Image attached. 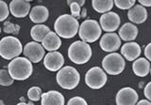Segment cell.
Here are the masks:
<instances>
[{"mask_svg": "<svg viewBox=\"0 0 151 105\" xmlns=\"http://www.w3.org/2000/svg\"><path fill=\"white\" fill-rule=\"evenodd\" d=\"M0 105H5V103H4L3 101H0Z\"/></svg>", "mask_w": 151, "mask_h": 105, "instance_id": "cell-38", "label": "cell"}, {"mask_svg": "<svg viewBox=\"0 0 151 105\" xmlns=\"http://www.w3.org/2000/svg\"><path fill=\"white\" fill-rule=\"evenodd\" d=\"M0 21L1 22H5V20L8 18V16L9 15V6H8V4L4 1V0H1L0 1Z\"/></svg>", "mask_w": 151, "mask_h": 105, "instance_id": "cell-28", "label": "cell"}, {"mask_svg": "<svg viewBox=\"0 0 151 105\" xmlns=\"http://www.w3.org/2000/svg\"><path fill=\"white\" fill-rule=\"evenodd\" d=\"M139 101L138 93L131 87H123L115 97L116 105H136Z\"/></svg>", "mask_w": 151, "mask_h": 105, "instance_id": "cell-12", "label": "cell"}, {"mask_svg": "<svg viewBox=\"0 0 151 105\" xmlns=\"http://www.w3.org/2000/svg\"><path fill=\"white\" fill-rule=\"evenodd\" d=\"M16 105H34V103H33V101H29V102H25V101H20L19 103H17Z\"/></svg>", "mask_w": 151, "mask_h": 105, "instance_id": "cell-37", "label": "cell"}, {"mask_svg": "<svg viewBox=\"0 0 151 105\" xmlns=\"http://www.w3.org/2000/svg\"><path fill=\"white\" fill-rule=\"evenodd\" d=\"M101 33L102 28L100 23L96 20L87 19L80 23L78 36L80 40L87 42V43L96 42L101 37Z\"/></svg>", "mask_w": 151, "mask_h": 105, "instance_id": "cell-6", "label": "cell"}, {"mask_svg": "<svg viewBox=\"0 0 151 105\" xmlns=\"http://www.w3.org/2000/svg\"><path fill=\"white\" fill-rule=\"evenodd\" d=\"M114 0H92V7L98 13H106L111 11Z\"/></svg>", "mask_w": 151, "mask_h": 105, "instance_id": "cell-23", "label": "cell"}, {"mask_svg": "<svg viewBox=\"0 0 151 105\" xmlns=\"http://www.w3.org/2000/svg\"><path fill=\"white\" fill-rule=\"evenodd\" d=\"M86 16H87V9H85V8H83L81 9V14H80V18H85Z\"/></svg>", "mask_w": 151, "mask_h": 105, "instance_id": "cell-36", "label": "cell"}, {"mask_svg": "<svg viewBox=\"0 0 151 105\" xmlns=\"http://www.w3.org/2000/svg\"><path fill=\"white\" fill-rule=\"evenodd\" d=\"M44 66L49 71H59L64 65V57L60 52H49L44 58Z\"/></svg>", "mask_w": 151, "mask_h": 105, "instance_id": "cell-13", "label": "cell"}, {"mask_svg": "<svg viewBox=\"0 0 151 105\" xmlns=\"http://www.w3.org/2000/svg\"><path fill=\"white\" fill-rule=\"evenodd\" d=\"M79 23L77 18L71 14H63L56 19L54 23V30L60 38L72 39L78 33Z\"/></svg>", "mask_w": 151, "mask_h": 105, "instance_id": "cell-1", "label": "cell"}, {"mask_svg": "<svg viewBox=\"0 0 151 105\" xmlns=\"http://www.w3.org/2000/svg\"><path fill=\"white\" fill-rule=\"evenodd\" d=\"M126 62L121 54L118 52H110L102 60V68L107 74L118 75L125 70Z\"/></svg>", "mask_w": 151, "mask_h": 105, "instance_id": "cell-7", "label": "cell"}, {"mask_svg": "<svg viewBox=\"0 0 151 105\" xmlns=\"http://www.w3.org/2000/svg\"><path fill=\"white\" fill-rule=\"evenodd\" d=\"M41 43L46 51H48V52L58 51L61 46L60 37L57 34L56 32L50 31L48 34L45 37V39L42 40Z\"/></svg>", "mask_w": 151, "mask_h": 105, "instance_id": "cell-21", "label": "cell"}, {"mask_svg": "<svg viewBox=\"0 0 151 105\" xmlns=\"http://www.w3.org/2000/svg\"><path fill=\"white\" fill-rule=\"evenodd\" d=\"M3 31L7 34H14L18 35L19 31H20V26L15 25V23H11V22H4L3 26Z\"/></svg>", "mask_w": 151, "mask_h": 105, "instance_id": "cell-26", "label": "cell"}, {"mask_svg": "<svg viewBox=\"0 0 151 105\" xmlns=\"http://www.w3.org/2000/svg\"><path fill=\"white\" fill-rule=\"evenodd\" d=\"M144 95H145V97L146 98V99H148V101H151V82H149L145 87Z\"/></svg>", "mask_w": 151, "mask_h": 105, "instance_id": "cell-31", "label": "cell"}, {"mask_svg": "<svg viewBox=\"0 0 151 105\" xmlns=\"http://www.w3.org/2000/svg\"><path fill=\"white\" fill-rule=\"evenodd\" d=\"M144 54H145V58H147L151 62V42L145 46V51H144Z\"/></svg>", "mask_w": 151, "mask_h": 105, "instance_id": "cell-32", "label": "cell"}, {"mask_svg": "<svg viewBox=\"0 0 151 105\" xmlns=\"http://www.w3.org/2000/svg\"><path fill=\"white\" fill-rule=\"evenodd\" d=\"M50 28L44 25V23H40V25H35L31 27L30 30V36L32 40L37 42H42L45 37L50 32Z\"/></svg>", "mask_w": 151, "mask_h": 105, "instance_id": "cell-22", "label": "cell"}, {"mask_svg": "<svg viewBox=\"0 0 151 105\" xmlns=\"http://www.w3.org/2000/svg\"><path fill=\"white\" fill-rule=\"evenodd\" d=\"M66 3H67L68 6L70 4H72V3H78L81 7H83L85 5V0H66Z\"/></svg>", "mask_w": 151, "mask_h": 105, "instance_id": "cell-33", "label": "cell"}, {"mask_svg": "<svg viewBox=\"0 0 151 105\" xmlns=\"http://www.w3.org/2000/svg\"><path fill=\"white\" fill-rule=\"evenodd\" d=\"M67 105H88V103L83 98L76 96V97H73L69 99L67 102Z\"/></svg>", "mask_w": 151, "mask_h": 105, "instance_id": "cell-30", "label": "cell"}, {"mask_svg": "<svg viewBox=\"0 0 151 105\" xmlns=\"http://www.w3.org/2000/svg\"><path fill=\"white\" fill-rule=\"evenodd\" d=\"M150 61L145 57H139L138 59L133 61L132 70L133 73L138 77H145L150 73Z\"/></svg>", "mask_w": 151, "mask_h": 105, "instance_id": "cell-20", "label": "cell"}, {"mask_svg": "<svg viewBox=\"0 0 151 105\" xmlns=\"http://www.w3.org/2000/svg\"><path fill=\"white\" fill-rule=\"evenodd\" d=\"M102 30L107 33L114 32L120 26L121 19L120 16L114 11H109L101 15L100 20H99Z\"/></svg>", "mask_w": 151, "mask_h": 105, "instance_id": "cell-10", "label": "cell"}, {"mask_svg": "<svg viewBox=\"0 0 151 105\" xmlns=\"http://www.w3.org/2000/svg\"><path fill=\"white\" fill-rule=\"evenodd\" d=\"M140 5L144 7H151V0H138Z\"/></svg>", "mask_w": 151, "mask_h": 105, "instance_id": "cell-34", "label": "cell"}, {"mask_svg": "<svg viewBox=\"0 0 151 105\" xmlns=\"http://www.w3.org/2000/svg\"><path fill=\"white\" fill-rule=\"evenodd\" d=\"M142 52L141 46L135 41L127 42L121 47V55L127 61H135L138 59Z\"/></svg>", "mask_w": 151, "mask_h": 105, "instance_id": "cell-15", "label": "cell"}, {"mask_svg": "<svg viewBox=\"0 0 151 105\" xmlns=\"http://www.w3.org/2000/svg\"><path fill=\"white\" fill-rule=\"evenodd\" d=\"M93 51L91 45L83 40H76L68 48V57L77 65L86 64L91 59Z\"/></svg>", "mask_w": 151, "mask_h": 105, "instance_id": "cell-3", "label": "cell"}, {"mask_svg": "<svg viewBox=\"0 0 151 105\" xmlns=\"http://www.w3.org/2000/svg\"><path fill=\"white\" fill-rule=\"evenodd\" d=\"M69 7H70V11H71V15L77 19H79L80 14H81V9H82L81 6L78 3H72L69 5Z\"/></svg>", "mask_w": 151, "mask_h": 105, "instance_id": "cell-29", "label": "cell"}, {"mask_svg": "<svg viewBox=\"0 0 151 105\" xmlns=\"http://www.w3.org/2000/svg\"><path fill=\"white\" fill-rule=\"evenodd\" d=\"M26 1H27V2H29V3H30V2H32V1H34V0H26Z\"/></svg>", "mask_w": 151, "mask_h": 105, "instance_id": "cell-39", "label": "cell"}, {"mask_svg": "<svg viewBox=\"0 0 151 105\" xmlns=\"http://www.w3.org/2000/svg\"><path fill=\"white\" fill-rule=\"evenodd\" d=\"M25 57L29 59L32 63H39L40 61L44 60L45 56V49L42 43L37 41H30L24 46L23 52Z\"/></svg>", "mask_w": 151, "mask_h": 105, "instance_id": "cell-9", "label": "cell"}, {"mask_svg": "<svg viewBox=\"0 0 151 105\" xmlns=\"http://www.w3.org/2000/svg\"><path fill=\"white\" fill-rule=\"evenodd\" d=\"M136 105H151V101L148 99H141L137 102Z\"/></svg>", "mask_w": 151, "mask_h": 105, "instance_id": "cell-35", "label": "cell"}, {"mask_svg": "<svg viewBox=\"0 0 151 105\" xmlns=\"http://www.w3.org/2000/svg\"><path fill=\"white\" fill-rule=\"evenodd\" d=\"M107 81L106 71L99 67H93L85 74V84L91 89H100L104 87Z\"/></svg>", "mask_w": 151, "mask_h": 105, "instance_id": "cell-8", "label": "cell"}, {"mask_svg": "<svg viewBox=\"0 0 151 105\" xmlns=\"http://www.w3.org/2000/svg\"><path fill=\"white\" fill-rule=\"evenodd\" d=\"M150 74H151V69H150Z\"/></svg>", "mask_w": 151, "mask_h": 105, "instance_id": "cell-40", "label": "cell"}, {"mask_svg": "<svg viewBox=\"0 0 151 105\" xmlns=\"http://www.w3.org/2000/svg\"><path fill=\"white\" fill-rule=\"evenodd\" d=\"M28 16H29V19L32 23H34L35 25H40V23H44L48 20L49 11L45 6L37 5L31 9Z\"/></svg>", "mask_w": 151, "mask_h": 105, "instance_id": "cell-17", "label": "cell"}, {"mask_svg": "<svg viewBox=\"0 0 151 105\" xmlns=\"http://www.w3.org/2000/svg\"><path fill=\"white\" fill-rule=\"evenodd\" d=\"M148 13L146 11L145 7L142 5H135L133 8H131L127 11V18L130 23H133L135 25H140V23H145L147 20Z\"/></svg>", "mask_w": 151, "mask_h": 105, "instance_id": "cell-16", "label": "cell"}, {"mask_svg": "<svg viewBox=\"0 0 151 105\" xmlns=\"http://www.w3.org/2000/svg\"><path fill=\"white\" fill-rule=\"evenodd\" d=\"M8 70L14 80L25 81L32 75V62L27 57L18 56L11 60L8 66Z\"/></svg>", "mask_w": 151, "mask_h": 105, "instance_id": "cell-2", "label": "cell"}, {"mask_svg": "<svg viewBox=\"0 0 151 105\" xmlns=\"http://www.w3.org/2000/svg\"><path fill=\"white\" fill-rule=\"evenodd\" d=\"M42 96V91L39 87H32L27 91V98L31 101H41Z\"/></svg>", "mask_w": 151, "mask_h": 105, "instance_id": "cell-25", "label": "cell"}, {"mask_svg": "<svg viewBox=\"0 0 151 105\" xmlns=\"http://www.w3.org/2000/svg\"><path fill=\"white\" fill-rule=\"evenodd\" d=\"M9 11L15 18H25L29 15L31 7L30 3L26 0H12L9 3Z\"/></svg>", "mask_w": 151, "mask_h": 105, "instance_id": "cell-14", "label": "cell"}, {"mask_svg": "<svg viewBox=\"0 0 151 105\" xmlns=\"http://www.w3.org/2000/svg\"><path fill=\"white\" fill-rule=\"evenodd\" d=\"M56 81L61 88L65 90H73L79 84L80 75L76 68L66 66L57 72Z\"/></svg>", "mask_w": 151, "mask_h": 105, "instance_id": "cell-4", "label": "cell"}, {"mask_svg": "<svg viewBox=\"0 0 151 105\" xmlns=\"http://www.w3.org/2000/svg\"><path fill=\"white\" fill-rule=\"evenodd\" d=\"M138 27L133 23H126L118 30V35L121 38V40L127 42L134 41L138 36Z\"/></svg>", "mask_w": 151, "mask_h": 105, "instance_id": "cell-18", "label": "cell"}, {"mask_svg": "<svg viewBox=\"0 0 151 105\" xmlns=\"http://www.w3.org/2000/svg\"><path fill=\"white\" fill-rule=\"evenodd\" d=\"M65 99L63 95L56 90H50L42 93L41 105H64Z\"/></svg>", "mask_w": 151, "mask_h": 105, "instance_id": "cell-19", "label": "cell"}, {"mask_svg": "<svg viewBox=\"0 0 151 105\" xmlns=\"http://www.w3.org/2000/svg\"><path fill=\"white\" fill-rule=\"evenodd\" d=\"M121 38L114 32L106 33L100 39V48L106 52H115L121 47Z\"/></svg>", "mask_w": 151, "mask_h": 105, "instance_id": "cell-11", "label": "cell"}, {"mask_svg": "<svg viewBox=\"0 0 151 105\" xmlns=\"http://www.w3.org/2000/svg\"><path fill=\"white\" fill-rule=\"evenodd\" d=\"M24 52L23 45L17 38L8 36L0 40V55L6 60L16 58Z\"/></svg>", "mask_w": 151, "mask_h": 105, "instance_id": "cell-5", "label": "cell"}, {"mask_svg": "<svg viewBox=\"0 0 151 105\" xmlns=\"http://www.w3.org/2000/svg\"><path fill=\"white\" fill-rule=\"evenodd\" d=\"M136 0H114V5L120 9H130L135 6Z\"/></svg>", "mask_w": 151, "mask_h": 105, "instance_id": "cell-27", "label": "cell"}, {"mask_svg": "<svg viewBox=\"0 0 151 105\" xmlns=\"http://www.w3.org/2000/svg\"><path fill=\"white\" fill-rule=\"evenodd\" d=\"M14 83V79L9 74V70L2 69L0 70V84L2 87H9Z\"/></svg>", "mask_w": 151, "mask_h": 105, "instance_id": "cell-24", "label": "cell"}]
</instances>
